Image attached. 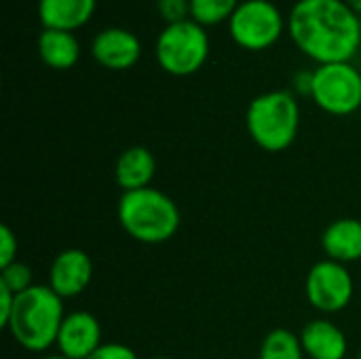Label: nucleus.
<instances>
[{
  "label": "nucleus",
  "mask_w": 361,
  "mask_h": 359,
  "mask_svg": "<svg viewBox=\"0 0 361 359\" xmlns=\"http://www.w3.org/2000/svg\"><path fill=\"white\" fill-rule=\"evenodd\" d=\"M288 34L317 66L351 61L361 47V17L345 0H298L288 15Z\"/></svg>",
  "instance_id": "f257e3e1"
},
{
  "label": "nucleus",
  "mask_w": 361,
  "mask_h": 359,
  "mask_svg": "<svg viewBox=\"0 0 361 359\" xmlns=\"http://www.w3.org/2000/svg\"><path fill=\"white\" fill-rule=\"evenodd\" d=\"M63 298L49 286L34 284L15 296L13 313L4 326L11 339L30 353H47L55 343L66 320Z\"/></svg>",
  "instance_id": "f03ea898"
},
{
  "label": "nucleus",
  "mask_w": 361,
  "mask_h": 359,
  "mask_svg": "<svg viewBox=\"0 0 361 359\" xmlns=\"http://www.w3.org/2000/svg\"><path fill=\"white\" fill-rule=\"evenodd\" d=\"M116 216L123 231L146 245H161L173 239L182 216L176 201L159 188H140L123 193L116 205Z\"/></svg>",
  "instance_id": "7ed1b4c3"
},
{
  "label": "nucleus",
  "mask_w": 361,
  "mask_h": 359,
  "mask_svg": "<svg viewBox=\"0 0 361 359\" xmlns=\"http://www.w3.org/2000/svg\"><path fill=\"white\" fill-rule=\"evenodd\" d=\"M245 129L252 142L267 152L288 150L300 129V106L292 91L275 89L254 97L245 112Z\"/></svg>",
  "instance_id": "20e7f679"
},
{
  "label": "nucleus",
  "mask_w": 361,
  "mask_h": 359,
  "mask_svg": "<svg viewBox=\"0 0 361 359\" xmlns=\"http://www.w3.org/2000/svg\"><path fill=\"white\" fill-rule=\"evenodd\" d=\"M154 55L167 74L190 76L199 72L209 57L207 30L192 19L165 25L157 36Z\"/></svg>",
  "instance_id": "39448f33"
},
{
  "label": "nucleus",
  "mask_w": 361,
  "mask_h": 359,
  "mask_svg": "<svg viewBox=\"0 0 361 359\" xmlns=\"http://www.w3.org/2000/svg\"><path fill=\"white\" fill-rule=\"evenodd\" d=\"M288 28L281 8L271 0H243L228 19L233 42L245 51L260 53L279 42Z\"/></svg>",
  "instance_id": "423d86ee"
},
{
  "label": "nucleus",
  "mask_w": 361,
  "mask_h": 359,
  "mask_svg": "<svg viewBox=\"0 0 361 359\" xmlns=\"http://www.w3.org/2000/svg\"><path fill=\"white\" fill-rule=\"evenodd\" d=\"M311 99L326 114H355L361 108V72L351 61L317 66L313 70Z\"/></svg>",
  "instance_id": "0eeeda50"
},
{
  "label": "nucleus",
  "mask_w": 361,
  "mask_h": 359,
  "mask_svg": "<svg viewBox=\"0 0 361 359\" xmlns=\"http://www.w3.org/2000/svg\"><path fill=\"white\" fill-rule=\"evenodd\" d=\"M305 294L311 307L319 313L332 315L349 307L355 294L353 275L347 264L324 258L311 267L305 279Z\"/></svg>",
  "instance_id": "6e6552de"
},
{
  "label": "nucleus",
  "mask_w": 361,
  "mask_h": 359,
  "mask_svg": "<svg viewBox=\"0 0 361 359\" xmlns=\"http://www.w3.org/2000/svg\"><path fill=\"white\" fill-rule=\"evenodd\" d=\"M93 279L91 256L80 248H68L59 252L49 267V288L66 298L80 296Z\"/></svg>",
  "instance_id": "1a4fd4ad"
},
{
  "label": "nucleus",
  "mask_w": 361,
  "mask_h": 359,
  "mask_svg": "<svg viewBox=\"0 0 361 359\" xmlns=\"http://www.w3.org/2000/svg\"><path fill=\"white\" fill-rule=\"evenodd\" d=\"M91 55L102 68L121 72L133 68L140 61L142 42L131 30L110 25L95 34L91 42Z\"/></svg>",
  "instance_id": "9d476101"
},
{
  "label": "nucleus",
  "mask_w": 361,
  "mask_h": 359,
  "mask_svg": "<svg viewBox=\"0 0 361 359\" xmlns=\"http://www.w3.org/2000/svg\"><path fill=\"white\" fill-rule=\"evenodd\" d=\"M104 345L102 324L87 311H72L66 315L57 334V353L68 359H87Z\"/></svg>",
  "instance_id": "9b49d317"
},
{
  "label": "nucleus",
  "mask_w": 361,
  "mask_h": 359,
  "mask_svg": "<svg viewBox=\"0 0 361 359\" xmlns=\"http://www.w3.org/2000/svg\"><path fill=\"white\" fill-rule=\"evenodd\" d=\"M300 343L309 359H345L349 341L345 332L330 320H313L300 330Z\"/></svg>",
  "instance_id": "f8f14e48"
},
{
  "label": "nucleus",
  "mask_w": 361,
  "mask_h": 359,
  "mask_svg": "<svg viewBox=\"0 0 361 359\" xmlns=\"http://www.w3.org/2000/svg\"><path fill=\"white\" fill-rule=\"evenodd\" d=\"M97 0H38V19L42 30L76 32L95 15Z\"/></svg>",
  "instance_id": "ddd939ff"
},
{
  "label": "nucleus",
  "mask_w": 361,
  "mask_h": 359,
  "mask_svg": "<svg viewBox=\"0 0 361 359\" xmlns=\"http://www.w3.org/2000/svg\"><path fill=\"white\" fill-rule=\"evenodd\" d=\"M322 250L326 258L341 264L361 262V220L338 218L330 222L322 235Z\"/></svg>",
  "instance_id": "4468645a"
},
{
  "label": "nucleus",
  "mask_w": 361,
  "mask_h": 359,
  "mask_svg": "<svg viewBox=\"0 0 361 359\" xmlns=\"http://www.w3.org/2000/svg\"><path fill=\"white\" fill-rule=\"evenodd\" d=\"M154 174H157V161L146 146H131L123 150L114 165V180L123 193L152 186Z\"/></svg>",
  "instance_id": "2eb2a0df"
},
{
  "label": "nucleus",
  "mask_w": 361,
  "mask_h": 359,
  "mask_svg": "<svg viewBox=\"0 0 361 359\" xmlns=\"http://www.w3.org/2000/svg\"><path fill=\"white\" fill-rule=\"evenodd\" d=\"M38 55L51 70H70L80 59V44L74 32L42 30L38 36Z\"/></svg>",
  "instance_id": "dca6fc26"
},
{
  "label": "nucleus",
  "mask_w": 361,
  "mask_h": 359,
  "mask_svg": "<svg viewBox=\"0 0 361 359\" xmlns=\"http://www.w3.org/2000/svg\"><path fill=\"white\" fill-rule=\"evenodd\" d=\"M305 349L300 336L286 328L271 330L262 345H260V359H305Z\"/></svg>",
  "instance_id": "f3484780"
},
{
  "label": "nucleus",
  "mask_w": 361,
  "mask_h": 359,
  "mask_svg": "<svg viewBox=\"0 0 361 359\" xmlns=\"http://www.w3.org/2000/svg\"><path fill=\"white\" fill-rule=\"evenodd\" d=\"M241 0H190V19L203 28L228 21Z\"/></svg>",
  "instance_id": "a211bd4d"
},
{
  "label": "nucleus",
  "mask_w": 361,
  "mask_h": 359,
  "mask_svg": "<svg viewBox=\"0 0 361 359\" xmlns=\"http://www.w3.org/2000/svg\"><path fill=\"white\" fill-rule=\"evenodd\" d=\"M0 286L6 288L8 292H13L15 296L30 290L34 286V275H32V269L19 260H15L13 264L8 267H2V273H0Z\"/></svg>",
  "instance_id": "6ab92c4d"
},
{
  "label": "nucleus",
  "mask_w": 361,
  "mask_h": 359,
  "mask_svg": "<svg viewBox=\"0 0 361 359\" xmlns=\"http://www.w3.org/2000/svg\"><path fill=\"white\" fill-rule=\"evenodd\" d=\"M157 11L165 25L180 23L190 19V0H157Z\"/></svg>",
  "instance_id": "aec40b11"
},
{
  "label": "nucleus",
  "mask_w": 361,
  "mask_h": 359,
  "mask_svg": "<svg viewBox=\"0 0 361 359\" xmlns=\"http://www.w3.org/2000/svg\"><path fill=\"white\" fill-rule=\"evenodd\" d=\"M17 250H19L17 235L11 231L8 224H2L0 226V269L17 260Z\"/></svg>",
  "instance_id": "412c9836"
},
{
  "label": "nucleus",
  "mask_w": 361,
  "mask_h": 359,
  "mask_svg": "<svg viewBox=\"0 0 361 359\" xmlns=\"http://www.w3.org/2000/svg\"><path fill=\"white\" fill-rule=\"evenodd\" d=\"M87 359H140L137 353L123 343H104L95 353H91Z\"/></svg>",
  "instance_id": "4be33fe9"
},
{
  "label": "nucleus",
  "mask_w": 361,
  "mask_h": 359,
  "mask_svg": "<svg viewBox=\"0 0 361 359\" xmlns=\"http://www.w3.org/2000/svg\"><path fill=\"white\" fill-rule=\"evenodd\" d=\"M13 305H15V294L0 286V328L6 326V322L13 313Z\"/></svg>",
  "instance_id": "5701e85b"
},
{
  "label": "nucleus",
  "mask_w": 361,
  "mask_h": 359,
  "mask_svg": "<svg viewBox=\"0 0 361 359\" xmlns=\"http://www.w3.org/2000/svg\"><path fill=\"white\" fill-rule=\"evenodd\" d=\"M294 89H296L298 95H309L311 97V91H313V70H300L294 76Z\"/></svg>",
  "instance_id": "b1692460"
},
{
  "label": "nucleus",
  "mask_w": 361,
  "mask_h": 359,
  "mask_svg": "<svg viewBox=\"0 0 361 359\" xmlns=\"http://www.w3.org/2000/svg\"><path fill=\"white\" fill-rule=\"evenodd\" d=\"M345 2H347V4H349V6L361 17V0H345Z\"/></svg>",
  "instance_id": "393cba45"
},
{
  "label": "nucleus",
  "mask_w": 361,
  "mask_h": 359,
  "mask_svg": "<svg viewBox=\"0 0 361 359\" xmlns=\"http://www.w3.org/2000/svg\"><path fill=\"white\" fill-rule=\"evenodd\" d=\"M38 359H68V358H63V355H59V353H51V355H42V358H38Z\"/></svg>",
  "instance_id": "a878e982"
},
{
  "label": "nucleus",
  "mask_w": 361,
  "mask_h": 359,
  "mask_svg": "<svg viewBox=\"0 0 361 359\" xmlns=\"http://www.w3.org/2000/svg\"><path fill=\"white\" fill-rule=\"evenodd\" d=\"M148 359H171V358H165V355H157V358H148Z\"/></svg>",
  "instance_id": "bb28decb"
},
{
  "label": "nucleus",
  "mask_w": 361,
  "mask_h": 359,
  "mask_svg": "<svg viewBox=\"0 0 361 359\" xmlns=\"http://www.w3.org/2000/svg\"><path fill=\"white\" fill-rule=\"evenodd\" d=\"M357 359H361V351H360V353H357Z\"/></svg>",
  "instance_id": "cd10ccee"
}]
</instances>
